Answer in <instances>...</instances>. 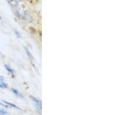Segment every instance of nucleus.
<instances>
[{
    "label": "nucleus",
    "mask_w": 131,
    "mask_h": 115,
    "mask_svg": "<svg viewBox=\"0 0 131 115\" xmlns=\"http://www.w3.org/2000/svg\"><path fill=\"white\" fill-rule=\"evenodd\" d=\"M0 88H7L8 84L5 83V79L1 76H0Z\"/></svg>",
    "instance_id": "f03ea898"
},
{
    "label": "nucleus",
    "mask_w": 131,
    "mask_h": 115,
    "mask_svg": "<svg viewBox=\"0 0 131 115\" xmlns=\"http://www.w3.org/2000/svg\"><path fill=\"white\" fill-rule=\"evenodd\" d=\"M8 112L5 110L4 109H2L0 108V115H5L7 114Z\"/></svg>",
    "instance_id": "0eeeda50"
},
{
    "label": "nucleus",
    "mask_w": 131,
    "mask_h": 115,
    "mask_svg": "<svg viewBox=\"0 0 131 115\" xmlns=\"http://www.w3.org/2000/svg\"><path fill=\"white\" fill-rule=\"evenodd\" d=\"M30 98L31 101L34 102V104L36 106V108L37 109V110L40 112L41 110V102L40 101L38 100L36 98H35L33 96H30Z\"/></svg>",
    "instance_id": "f257e3e1"
},
{
    "label": "nucleus",
    "mask_w": 131,
    "mask_h": 115,
    "mask_svg": "<svg viewBox=\"0 0 131 115\" xmlns=\"http://www.w3.org/2000/svg\"><path fill=\"white\" fill-rule=\"evenodd\" d=\"M11 91H12V93H13L15 94V95H16L17 96V97L22 98H24V96H23L22 94H21L19 93V91L18 90H16L15 88H12Z\"/></svg>",
    "instance_id": "20e7f679"
},
{
    "label": "nucleus",
    "mask_w": 131,
    "mask_h": 115,
    "mask_svg": "<svg viewBox=\"0 0 131 115\" xmlns=\"http://www.w3.org/2000/svg\"><path fill=\"white\" fill-rule=\"evenodd\" d=\"M4 66H5V69L8 71V72L9 73L10 75H11L12 77H15V74H14V70L10 68V67L9 65H7V64L4 65Z\"/></svg>",
    "instance_id": "7ed1b4c3"
},
{
    "label": "nucleus",
    "mask_w": 131,
    "mask_h": 115,
    "mask_svg": "<svg viewBox=\"0 0 131 115\" xmlns=\"http://www.w3.org/2000/svg\"><path fill=\"white\" fill-rule=\"evenodd\" d=\"M14 33H15V34H16V35L17 36V37H18V38H20L21 35H20V33H19L18 31L16 30H14Z\"/></svg>",
    "instance_id": "6e6552de"
},
{
    "label": "nucleus",
    "mask_w": 131,
    "mask_h": 115,
    "mask_svg": "<svg viewBox=\"0 0 131 115\" xmlns=\"http://www.w3.org/2000/svg\"><path fill=\"white\" fill-rule=\"evenodd\" d=\"M3 102H4V103H5L6 105H8V106H10V107H12V108H14L17 109L21 110L18 107V106H17L16 105H14V104H12V103H10V102H7V101H3Z\"/></svg>",
    "instance_id": "39448f33"
},
{
    "label": "nucleus",
    "mask_w": 131,
    "mask_h": 115,
    "mask_svg": "<svg viewBox=\"0 0 131 115\" xmlns=\"http://www.w3.org/2000/svg\"><path fill=\"white\" fill-rule=\"evenodd\" d=\"M25 51H26V54H27V55L29 56V58H30V59L32 60V59H33V56H32V55H31V54L30 52H29V50L27 49L26 47H25Z\"/></svg>",
    "instance_id": "423d86ee"
}]
</instances>
